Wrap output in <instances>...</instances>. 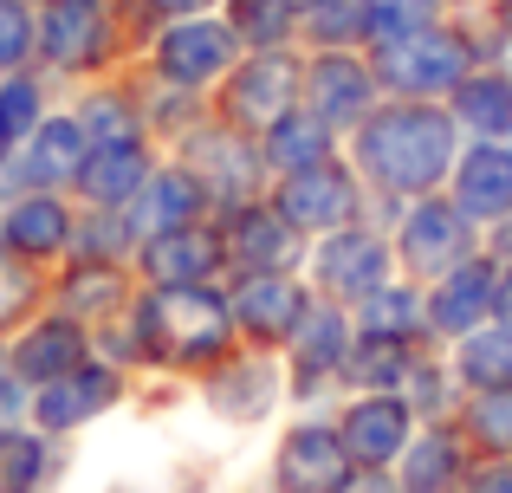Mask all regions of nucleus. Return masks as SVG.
Returning <instances> with one entry per match:
<instances>
[{
	"label": "nucleus",
	"mask_w": 512,
	"mask_h": 493,
	"mask_svg": "<svg viewBox=\"0 0 512 493\" xmlns=\"http://www.w3.org/2000/svg\"><path fill=\"white\" fill-rule=\"evenodd\" d=\"M493 59H512V46L487 13H448V20L422 26V33L370 52L376 78H383V98H441V104L454 98V85L467 72H480Z\"/></svg>",
	"instance_id": "nucleus-3"
},
{
	"label": "nucleus",
	"mask_w": 512,
	"mask_h": 493,
	"mask_svg": "<svg viewBox=\"0 0 512 493\" xmlns=\"http://www.w3.org/2000/svg\"><path fill=\"white\" fill-rule=\"evenodd\" d=\"M195 396H201V409H208L214 422H227V429H266L279 409H292V396H286V357L240 344V351H227L214 370H201Z\"/></svg>",
	"instance_id": "nucleus-9"
},
{
	"label": "nucleus",
	"mask_w": 512,
	"mask_h": 493,
	"mask_svg": "<svg viewBox=\"0 0 512 493\" xmlns=\"http://www.w3.org/2000/svg\"><path fill=\"white\" fill-rule=\"evenodd\" d=\"M461 493H512V455H474Z\"/></svg>",
	"instance_id": "nucleus-45"
},
{
	"label": "nucleus",
	"mask_w": 512,
	"mask_h": 493,
	"mask_svg": "<svg viewBox=\"0 0 512 493\" xmlns=\"http://www.w3.org/2000/svg\"><path fill=\"white\" fill-rule=\"evenodd\" d=\"M137 279L143 286H227V241L221 221H195V228L156 234V241L137 247Z\"/></svg>",
	"instance_id": "nucleus-19"
},
{
	"label": "nucleus",
	"mask_w": 512,
	"mask_h": 493,
	"mask_svg": "<svg viewBox=\"0 0 512 493\" xmlns=\"http://www.w3.org/2000/svg\"><path fill=\"white\" fill-rule=\"evenodd\" d=\"M312 279L305 273H234L227 279V305H234V331L253 351H286L299 318L312 312Z\"/></svg>",
	"instance_id": "nucleus-14"
},
{
	"label": "nucleus",
	"mask_w": 512,
	"mask_h": 493,
	"mask_svg": "<svg viewBox=\"0 0 512 493\" xmlns=\"http://www.w3.org/2000/svg\"><path fill=\"white\" fill-rule=\"evenodd\" d=\"M493 318L512 325V266H500V292H493Z\"/></svg>",
	"instance_id": "nucleus-48"
},
{
	"label": "nucleus",
	"mask_w": 512,
	"mask_h": 493,
	"mask_svg": "<svg viewBox=\"0 0 512 493\" xmlns=\"http://www.w3.org/2000/svg\"><path fill=\"white\" fill-rule=\"evenodd\" d=\"M169 156L201 182V195H208L214 215H234V208L260 202V195L273 189V169H266V156H260V137H247V130L221 124L214 111L201 117L188 137H175Z\"/></svg>",
	"instance_id": "nucleus-5"
},
{
	"label": "nucleus",
	"mask_w": 512,
	"mask_h": 493,
	"mask_svg": "<svg viewBox=\"0 0 512 493\" xmlns=\"http://www.w3.org/2000/svg\"><path fill=\"white\" fill-rule=\"evenodd\" d=\"M299 98H305V52L292 46V52H247L208 104L221 124L247 130V137H266L286 111H299Z\"/></svg>",
	"instance_id": "nucleus-10"
},
{
	"label": "nucleus",
	"mask_w": 512,
	"mask_h": 493,
	"mask_svg": "<svg viewBox=\"0 0 512 493\" xmlns=\"http://www.w3.org/2000/svg\"><path fill=\"white\" fill-rule=\"evenodd\" d=\"M7 156H13V143H7V137H0V169H7Z\"/></svg>",
	"instance_id": "nucleus-51"
},
{
	"label": "nucleus",
	"mask_w": 512,
	"mask_h": 493,
	"mask_svg": "<svg viewBox=\"0 0 512 493\" xmlns=\"http://www.w3.org/2000/svg\"><path fill=\"white\" fill-rule=\"evenodd\" d=\"M39 59V0H0V72Z\"/></svg>",
	"instance_id": "nucleus-42"
},
{
	"label": "nucleus",
	"mask_w": 512,
	"mask_h": 493,
	"mask_svg": "<svg viewBox=\"0 0 512 493\" xmlns=\"http://www.w3.org/2000/svg\"><path fill=\"white\" fill-rule=\"evenodd\" d=\"M214 221H221V241H227V279L234 273H305V260H312V241L273 208V195L234 208V215H214Z\"/></svg>",
	"instance_id": "nucleus-15"
},
{
	"label": "nucleus",
	"mask_w": 512,
	"mask_h": 493,
	"mask_svg": "<svg viewBox=\"0 0 512 493\" xmlns=\"http://www.w3.org/2000/svg\"><path fill=\"white\" fill-rule=\"evenodd\" d=\"M402 403H409L422 422H454V409L467 403V390H461V377H454V364H448L441 344H428V351L415 357L409 383H402Z\"/></svg>",
	"instance_id": "nucleus-37"
},
{
	"label": "nucleus",
	"mask_w": 512,
	"mask_h": 493,
	"mask_svg": "<svg viewBox=\"0 0 512 493\" xmlns=\"http://www.w3.org/2000/svg\"><path fill=\"white\" fill-rule=\"evenodd\" d=\"M363 20H370V52H376V46H396V39L448 20V0H363Z\"/></svg>",
	"instance_id": "nucleus-41"
},
{
	"label": "nucleus",
	"mask_w": 512,
	"mask_h": 493,
	"mask_svg": "<svg viewBox=\"0 0 512 493\" xmlns=\"http://www.w3.org/2000/svg\"><path fill=\"white\" fill-rule=\"evenodd\" d=\"M260 156H266V169L273 176H299V169H312V163H331V156H344V137L325 124L318 111H286L273 130L260 137Z\"/></svg>",
	"instance_id": "nucleus-31"
},
{
	"label": "nucleus",
	"mask_w": 512,
	"mask_h": 493,
	"mask_svg": "<svg viewBox=\"0 0 512 493\" xmlns=\"http://www.w3.org/2000/svg\"><path fill=\"white\" fill-rule=\"evenodd\" d=\"M143 52L124 7L104 0H39V65L59 78H104Z\"/></svg>",
	"instance_id": "nucleus-4"
},
{
	"label": "nucleus",
	"mask_w": 512,
	"mask_h": 493,
	"mask_svg": "<svg viewBox=\"0 0 512 493\" xmlns=\"http://www.w3.org/2000/svg\"><path fill=\"white\" fill-rule=\"evenodd\" d=\"M214 208H208V195H201V182L188 176L182 163L163 150V163H156V176L143 182V195L124 208V221H130V234H137V247L143 241H156V234H175V228H195V221H208Z\"/></svg>",
	"instance_id": "nucleus-26"
},
{
	"label": "nucleus",
	"mask_w": 512,
	"mask_h": 493,
	"mask_svg": "<svg viewBox=\"0 0 512 493\" xmlns=\"http://www.w3.org/2000/svg\"><path fill=\"white\" fill-rule=\"evenodd\" d=\"M124 325L137 344V370H163L182 383H195L227 351H240L227 286H137Z\"/></svg>",
	"instance_id": "nucleus-2"
},
{
	"label": "nucleus",
	"mask_w": 512,
	"mask_h": 493,
	"mask_svg": "<svg viewBox=\"0 0 512 493\" xmlns=\"http://www.w3.org/2000/svg\"><path fill=\"white\" fill-rule=\"evenodd\" d=\"M305 111H318L338 137L363 124L383 104V78H376L370 52H305Z\"/></svg>",
	"instance_id": "nucleus-17"
},
{
	"label": "nucleus",
	"mask_w": 512,
	"mask_h": 493,
	"mask_svg": "<svg viewBox=\"0 0 512 493\" xmlns=\"http://www.w3.org/2000/svg\"><path fill=\"white\" fill-rule=\"evenodd\" d=\"M0 493H7V481H0Z\"/></svg>",
	"instance_id": "nucleus-53"
},
{
	"label": "nucleus",
	"mask_w": 512,
	"mask_h": 493,
	"mask_svg": "<svg viewBox=\"0 0 512 493\" xmlns=\"http://www.w3.org/2000/svg\"><path fill=\"white\" fill-rule=\"evenodd\" d=\"M273 208L305 234V241H325V234L350 228V221H370V189L350 169V156H331V163H312L299 176H273Z\"/></svg>",
	"instance_id": "nucleus-11"
},
{
	"label": "nucleus",
	"mask_w": 512,
	"mask_h": 493,
	"mask_svg": "<svg viewBox=\"0 0 512 493\" xmlns=\"http://www.w3.org/2000/svg\"><path fill=\"white\" fill-rule=\"evenodd\" d=\"M52 117V104H46V78L39 72H0V137L13 143V150H20L26 137H33L39 124H46Z\"/></svg>",
	"instance_id": "nucleus-40"
},
{
	"label": "nucleus",
	"mask_w": 512,
	"mask_h": 493,
	"mask_svg": "<svg viewBox=\"0 0 512 493\" xmlns=\"http://www.w3.org/2000/svg\"><path fill=\"white\" fill-rule=\"evenodd\" d=\"M72 117L85 124L91 150H104V143H156V137H150V124H143L137 85H91L85 98L72 104Z\"/></svg>",
	"instance_id": "nucleus-32"
},
{
	"label": "nucleus",
	"mask_w": 512,
	"mask_h": 493,
	"mask_svg": "<svg viewBox=\"0 0 512 493\" xmlns=\"http://www.w3.org/2000/svg\"><path fill=\"white\" fill-rule=\"evenodd\" d=\"M124 396H130V370H117L111 357L91 351L78 370H65V377H52V383H39V390H33V429L72 435V429H85V422L111 416Z\"/></svg>",
	"instance_id": "nucleus-16"
},
{
	"label": "nucleus",
	"mask_w": 512,
	"mask_h": 493,
	"mask_svg": "<svg viewBox=\"0 0 512 493\" xmlns=\"http://www.w3.org/2000/svg\"><path fill=\"white\" fill-rule=\"evenodd\" d=\"M85 156H91L85 124H78L72 111H52L46 124H39L33 137L7 156L0 176L13 182V195H26V189H65V195H72V176L85 169Z\"/></svg>",
	"instance_id": "nucleus-21"
},
{
	"label": "nucleus",
	"mask_w": 512,
	"mask_h": 493,
	"mask_svg": "<svg viewBox=\"0 0 512 493\" xmlns=\"http://www.w3.org/2000/svg\"><path fill=\"white\" fill-rule=\"evenodd\" d=\"M448 202L461 208L480 234L500 228V221L512 215V137L506 143L467 137L461 163H454V176H448Z\"/></svg>",
	"instance_id": "nucleus-23"
},
{
	"label": "nucleus",
	"mask_w": 512,
	"mask_h": 493,
	"mask_svg": "<svg viewBox=\"0 0 512 493\" xmlns=\"http://www.w3.org/2000/svg\"><path fill=\"white\" fill-rule=\"evenodd\" d=\"M454 429L467 435L474 455H512V390H467Z\"/></svg>",
	"instance_id": "nucleus-39"
},
{
	"label": "nucleus",
	"mask_w": 512,
	"mask_h": 493,
	"mask_svg": "<svg viewBox=\"0 0 512 493\" xmlns=\"http://www.w3.org/2000/svg\"><path fill=\"white\" fill-rule=\"evenodd\" d=\"M156 163H163V143H104L72 176V202L78 208H130L143 195V182L156 176Z\"/></svg>",
	"instance_id": "nucleus-25"
},
{
	"label": "nucleus",
	"mask_w": 512,
	"mask_h": 493,
	"mask_svg": "<svg viewBox=\"0 0 512 493\" xmlns=\"http://www.w3.org/2000/svg\"><path fill=\"white\" fill-rule=\"evenodd\" d=\"M350 481H357V461L331 409H292V422L266 455V493H344Z\"/></svg>",
	"instance_id": "nucleus-8"
},
{
	"label": "nucleus",
	"mask_w": 512,
	"mask_h": 493,
	"mask_svg": "<svg viewBox=\"0 0 512 493\" xmlns=\"http://www.w3.org/2000/svg\"><path fill=\"white\" fill-rule=\"evenodd\" d=\"M299 52H370L363 0H312L299 20Z\"/></svg>",
	"instance_id": "nucleus-36"
},
{
	"label": "nucleus",
	"mask_w": 512,
	"mask_h": 493,
	"mask_svg": "<svg viewBox=\"0 0 512 493\" xmlns=\"http://www.w3.org/2000/svg\"><path fill=\"white\" fill-rule=\"evenodd\" d=\"M389 247H396V273H409V279L428 286V279L454 273L461 260H474V253H480V228L448 202V189H441V195L409 202L396 221H389Z\"/></svg>",
	"instance_id": "nucleus-12"
},
{
	"label": "nucleus",
	"mask_w": 512,
	"mask_h": 493,
	"mask_svg": "<svg viewBox=\"0 0 512 493\" xmlns=\"http://www.w3.org/2000/svg\"><path fill=\"white\" fill-rule=\"evenodd\" d=\"M221 13L247 52H292L299 46V20H305L299 0H221Z\"/></svg>",
	"instance_id": "nucleus-35"
},
{
	"label": "nucleus",
	"mask_w": 512,
	"mask_h": 493,
	"mask_svg": "<svg viewBox=\"0 0 512 493\" xmlns=\"http://www.w3.org/2000/svg\"><path fill=\"white\" fill-rule=\"evenodd\" d=\"M487 20L500 26V39H506V46H512V0H493V7H487Z\"/></svg>",
	"instance_id": "nucleus-49"
},
{
	"label": "nucleus",
	"mask_w": 512,
	"mask_h": 493,
	"mask_svg": "<svg viewBox=\"0 0 512 493\" xmlns=\"http://www.w3.org/2000/svg\"><path fill=\"white\" fill-rule=\"evenodd\" d=\"M331 422H338V435H344V448H350V461H357V468H396L402 448H409V435L422 429V416L402 403V390L338 396Z\"/></svg>",
	"instance_id": "nucleus-18"
},
{
	"label": "nucleus",
	"mask_w": 512,
	"mask_h": 493,
	"mask_svg": "<svg viewBox=\"0 0 512 493\" xmlns=\"http://www.w3.org/2000/svg\"><path fill=\"white\" fill-rule=\"evenodd\" d=\"M26 299H39V279H33V266H26L20 253L0 241V331L26 312Z\"/></svg>",
	"instance_id": "nucleus-43"
},
{
	"label": "nucleus",
	"mask_w": 512,
	"mask_h": 493,
	"mask_svg": "<svg viewBox=\"0 0 512 493\" xmlns=\"http://www.w3.org/2000/svg\"><path fill=\"white\" fill-rule=\"evenodd\" d=\"M467 468H474V448H467V435L454 429V422H422L389 474H396L402 493H461Z\"/></svg>",
	"instance_id": "nucleus-27"
},
{
	"label": "nucleus",
	"mask_w": 512,
	"mask_h": 493,
	"mask_svg": "<svg viewBox=\"0 0 512 493\" xmlns=\"http://www.w3.org/2000/svg\"><path fill=\"white\" fill-rule=\"evenodd\" d=\"M104 7H124V0H104Z\"/></svg>",
	"instance_id": "nucleus-52"
},
{
	"label": "nucleus",
	"mask_w": 512,
	"mask_h": 493,
	"mask_svg": "<svg viewBox=\"0 0 512 493\" xmlns=\"http://www.w3.org/2000/svg\"><path fill=\"white\" fill-rule=\"evenodd\" d=\"M422 351H428V344H409V338H363V331H357V344H350V364H344V396H357V390H402Z\"/></svg>",
	"instance_id": "nucleus-34"
},
{
	"label": "nucleus",
	"mask_w": 512,
	"mask_h": 493,
	"mask_svg": "<svg viewBox=\"0 0 512 493\" xmlns=\"http://www.w3.org/2000/svg\"><path fill=\"white\" fill-rule=\"evenodd\" d=\"M480 253H487L493 266H512V215L500 221V228H487V234H480Z\"/></svg>",
	"instance_id": "nucleus-46"
},
{
	"label": "nucleus",
	"mask_w": 512,
	"mask_h": 493,
	"mask_svg": "<svg viewBox=\"0 0 512 493\" xmlns=\"http://www.w3.org/2000/svg\"><path fill=\"white\" fill-rule=\"evenodd\" d=\"M85 357H91V325H78V318H65V312H39L33 325L13 338V357H7V364L39 390V383L78 370Z\"/></svg>",
	"instance_id": "nucleus-28"
},
{
	"label": "nucleus",
	"mask_w": 512,
	"mask_h": 493,
	"mask_svg": "<svg viewBox=\"0 0 512 493\" xmlns=\"http://www.w3.org/2000/svg\"><path fill=\"white\" fill-rule=\"evenodd\" d=\"M305 279H312L318 299H338V305L370 299L383 279H396V247H389V228H383V221H350V228L312 241Z\"/></svg>",
	"instance_id": "nucleus-13"
},
{
	"label": "nucleus",
	"mask_w": 512,
	"mask_h": 493,
	"mask_svg": "<svg viewBox=\"0 0 512 493\" xmlns=\"http://www.w3.org/2000/svg\"><path fill=\"white\" fill-rule=\"evenodd\" d=\"M137 266L130 260H65V273L52 279V312L78 318V325H111V318L130 312V299H137Z\"/></svg>",
	"instance_id": "nucleus-22"
},
{
	"label": "nucleus",
	"mask_w": 512,
	"mask_h": 493,
	"mask_svg": "<svg viewBox=\"0 0 512 493\" xmlns=\"http://www.w3.org/2000/svg\"><path fill=\"white\" fill-rule=\"evenodd\" d=\"M59 435H46V429H20V435H7L0 442V481H7V493H46L52 481H59Z\"/></svg>",
	"instance_id": "nucleus-38"
},
{
	"label": "nucleus",
	"mask_w": 512,
	"mask_h": 493,
	"mask_svg": "<svg viewBox=\"0 0 512 493\" xmlns=\"http://www.w3.org/2000/svg\"><path fill=\"white\" fill-rule=\"evenodd\" d=\"M137 59H143V72L214 98L221 78L247 59V46H240V33L227 26V13H188V20H163V26H156V33L143 39Z\"/></svg>",
	"instance_id": "nucleus-6"
},
{
	"label": "nucleus",
	"mask_w": 512,
	"mask_h": 493,
	"mask_svg": "<svg viewBox=\"0 0 512 493\" xmlns=\"http://www.w3.org/2000/svg\"><path fill=\"white\" fill-rule=\"evenodd\" d=\"M137 39H150L163 20H188V13H221V0H124Z\"/></svg>",
	"instance_id": "nucleus-44"
},
{
	"label": "nucleus",
	"mask_w": 512,
	"mask_h": 493,
	"mask_svg": "<svg viewBox=\"0 0 512 493\" xmlns=\"http://www.w3.org/2000/svg\"><path fill=\"white\" fill-rule=\"evenodd\" d=\"M441 351H448L461 390H512V325H500V318H487L480 331L441 344Z\"/></svg>",
	"instance_id": "nucleus-33"
},
{
	"label": "nucleus",
	"mask_w": 512,
	"mask_h": 493,
	"mask_svg": "<svg viewBox=\"0 0 512 493\" xmlns=\"http://www.w3.org/2000/svg\"><path fill=\"white\" fill-rule=\"evenodd\" d=\"M467 137L441 98H383L357 130L344 137L350 169L370 189V221H396L409 202L441 195L461 163Z\"/></svg>",
	"instance_id": "nucleus-1"
},
{
	"label": "nucleus",
	"mask_w": 512,
	"mask_h": 493,
	"mask_svg": "<svg viewBox=\"0 0 512 493\" xmlns=\"http://www.w3.org/2000/svg\"><path fill=\"white\" fill-rule=\"evenodd\" d=\"M350 344H357V318L338 299H312V312L299 318L286 357V396L292 409H338L344 396V364H350Z\"/></svg>",
	"instance_id": "nucleus-7"
},
{
	"label": "nucleus",
	"mask_w": 512,
	"mask_h": 493,
	"mask_svg": "<svg viewBox=\"0 0 512 493\" xmlns=\"http://www.w3.org/2000/svg\"><path fill=\"white\" fill-rule=\"evenodd\" d=\"M493 292H500V266H493L487 253H474V260H461L454 273L428 279V331H435V344H454V338L487 325Z\"/></svg>",
	"instance_id": "nucleus-24"
},
{
	"label": "nucleus",
	"mask_w": 512,
	"mask_h": 493,
	"mask_svg": "<svg viewBox=\"0 0 512 493\" xmlns=\"http://www.w3.org/2000/svg\"><path fill=\"white\" fill-rule=\"evenodd\" d=\"M461 137H480V143H506L512 137V59H493L480 72H467L448 98Z\"/></svg>",
	"instance_id": "nucleus-29"
},
{
	"label": "nucleus",
	"mask_w": 512,
	"mask_h": 493,
	"mask_svg": "<svg viewBox=\"0 0 512 493\" xmlns=\"http://www.w3.org/2000/svg\"><path fill=\"white\" fill-rule=\"evenodd\" d=\"M344 493H402V487H396V474H389V468H357V481H350Z\"/></svg>",
	"instance_id": "nucleus-47"
},
{
	"label": "nucleus",
	"mask_w": 512,
	"mask_h": 493,
	"mask_svg": "<svg viewBox=\"0 0 512 493\" xmlns=\"http://www.w3.org/2000/svg\"><path fill=\"white\" fill-rule=\"evenodd\" d=\"M350 318H357L363 338H409V344H435V331H428V286L409 273L383 279V286L370 292V299L350 305Z\"/></svg>",
	"instance_id": "nucleus-30"
},
{
	"label": "nucleus",
	"mask_w": 512,
	"mask_h": 493,
	"mask_svg": "<svg viewBox=\"0 0 512 493\" xmlns=\"http://www.w3.org/2000/svg\"><path fill=\"white\" fill-rule=\"evenodd\" d=\"M493 0H448V13H487Z\"/></svg>",
	"instance_id": "nucleus-50"
},
{
	"label": "nucleus",
	"mask_w": 512,
	"mask_h": 493,
	"mask_svg": "<svg viewBox=\"0 0 512 493\" xmlns=\"http://www.w3.org/2000/svg\"><path fill=\"white\" fill-rule=\"evenodd\" d=\"M0 241L20 253L26 266H52V260H72L78 241V202L65 189H26L7 202L0 215Z\"/></svg>",
	"instance_id": "nucleus-20"
}]
</instances>
